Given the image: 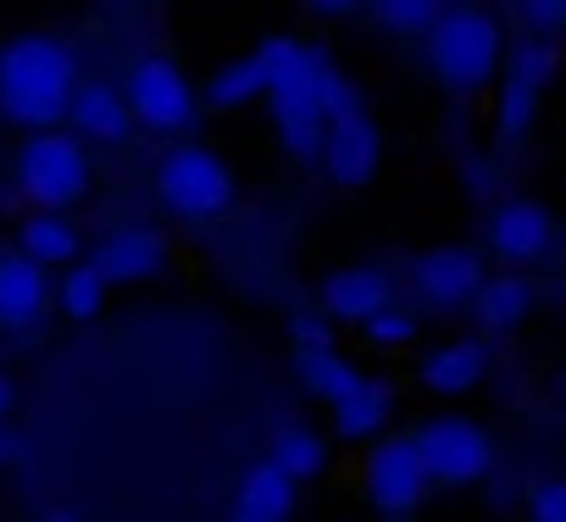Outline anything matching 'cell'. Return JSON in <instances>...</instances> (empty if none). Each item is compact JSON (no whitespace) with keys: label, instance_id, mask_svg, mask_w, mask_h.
Masks as SVG:
<instances>
[{"label":"cell","instance_id":"obj_19","mask_svg":"<svg viewBox=\"0 0 566 522\" xmlns=\"http://www.w3.org/2000/svg\"><path fill=\"white\" fill-rule=\"evenodd\" d=\"M472 317L483 323V328H516L527 312H533V284L527 279H516V273H505V279H483L478 290H472Z\"/></svg>","mask_w":566,"mask_h":522},{"label":"cell","instance_id":"obj_7","mask_svg":"<svg viewBox=\"0 0 566 522\" xmlns=\"http://www.w3.org/2000/svg\"><path fill=\"white\" fill-rule=\"evenodd\" d=\"M123 106H128V117H139L145 128L178 134V128H189V117H195V84L184 79L178 62L145 56V62L128 73V84H123Z\"/></svg>","mask_w":566,"mask_h":522},{"label":"cell","instance_id":"obj_29","mask_svg":"<svg viewBox=\"0 0 566 522\" xmlns=\"http://www.w3.org/2000/svg\"><path fill=\"white\" fill-rule=\"evenodd\" d=\"M522 18L538 29V34H555L566 23V0H522Z\"/></svg>","mask_w":566,"mask_h":522},{"label":"cell","instance_id":"obj_34","mask_svg":"<svg viewBox=\"0 0 566 522\" xmlns=\"http://www.w3.org/2000/svg\"><path fill=\"white\" fill-rule=\"evenodd\" d=\"M7 456H12V439H7V434H0V461H7Z\"/></svg>","mask_w":566,"mask_h":522},{"label":"cell","instance_id":"obj_20","mask_svg":"<svg viewBox=\"0 0 566 522\" xmlns=\"http://www.w3.org/2000/svg\"><path fill=\"white\" fill-rule=\"evenodd\" d=\"M18 250L34 261V268H62V261L78 255V233L62 211H34L23 228H18Z\"/></svg>","mask_w":566,"mask_h":522},{"label":"cell","instance_id":"obj_30","mask_svg":"<svg viewBox=\"0 0 566 522\" xmlns=\"http://www.w3.org/2000/svg\"><path fill=\"white\" fill-rule=\"evenodd\" d=\"M290 334H295V351H334V340H328V328L317 317H295Z\"/></svg>","mask_w":566,"mask_h":522},{"label":"cell","instance_id":"obj_5","mask_svg":"<svg viewBox=\"0 0 566 522\" xmlns=\"http://www.w3.org/2000/svg\"><path fill=\"white\" fill-rule=\"evenodd\" d=\"M18 189L40 206V211H62L73 200L90 195V156L73 134L40 128L23 139L18 150Z\"/></svg>","mask_w":566,"mask_h":522},{"label":"cell","instance_id":"obj_6","mask_svg":"<svg viewBox=\"0 0 566 522\" xmlns=\"http://www.w3.org/2000/svg\"><path fill=\"white\" fill-rule=\"evenodd\" d=\"M411 450H417V461H422V478H428V483H450V489L478 483V478L494 467L489 434H483L478 422H467V417H439V422H428V428L411 439Z\"/></svg>","mask_w":566,"mask_h":522},{"label":"cell","instance_id":"obj_32","mask_svg":"<svg viewBox=\"0 0 566 522\" xmlns=\"http://www.w3.org/2000/svg\"><path fill=\"white\" fill-rule=\"evenodd\" d=\"M12 400H18V389H12V378H0V422L12 417Z\"/></svg>","mask_w":566,"mask_h":522},{"label":"cell","instance_id":"obj_8","mask_svg":"<svg viewBox=\"0 0 566 522\" xmlns=\"http://www.w3.org/2000/svg\"><path fill=\"white\" fill-rule=\"evenodd\" d=\"M317 161L328 167V178H334L339 189H361V184L378 178L384 139H378V123L367 117V106H350V112H339V117L323 123Z\"/></svg>","mask_w":566,"mask_h":522},{"label":"cell","instance_id":"obj_27","mask_svg":"<svg viewBox=\"0 0 566 522\" xmlns=\"http://www.w3.org/2000/svg\"><path fill=\"white\" fill-rule=\"evenodd\" d=\"M367 334L378 345H406V340H417V323L406 312H378V317H367Z\"/></svg>","mask_w":566,"mask_h":522},{"label":"cell","instance_id":"obj_24","mask_svg":"<svg viewBox=\"0 0 566 522\" xmlns=\"http://www.w3.org/2000/svg\"><path fill=\"white\" fill-rule=\"evenodd\" d=\"M323 461H328V450H323V439L312 434V428H283L277 434V445H272V467L290 478V483H301V478H317L323 472Z\"/></svg>","mask_w":566,"mask_h":522},{"label":"cell","instance_id":"obj_1","mask_svg":"<svg viewBox=\"0 0 566 522\" xmlns=\"http://www.w3.org/2000/svg\"><path fill=\"white\" fill-rule=\"evenodd\" d=\"M78 90V56L56 34H23L0 51V117L40 134L67 117Z\"/></svg>","mask_w":566,"mask_h":522},{"label":"cell","instance_id":"obj_16","mask_svg":"<svg viewBox=\"0 0 566 522\" xmlns=\"http://www.w3.org/2000/svg\"><path fill=\"white\" fill-rule=\"evenodd\" d=\"M272 62H277V40H266V45H255L250 56L228 62V67L206 84V106H211V112L250 106L255 95H266V84H272Z\"/></svg>","mask_w":566,"mask_h":522},{"label":"cell","instance_id":"obj_12","mask_svg":"<svg viewBox=\"0 0 566 522\" xmlns=\"http://www.w3.org/2000/svg\"><path fill=\"white\" fill-rule=\"evenodd\" d=\"M45 301H51L45 268H34L23 250L0 255V328H7V334H29L45 317Z\"/></svg>","mask_w":566,"mask_h":522},{"label":"cell","instance_id":"obj_3","mask_svg":"<svg viewBox=\"0 0 566 522\" xmlns=\"http://www.w3.org/2000/svg\"><path fill=\"white\" fill-rule=\"evenodd\" d=\"M317 67L323 56L283 40L277 34V62H272V84H266V101H272V123H277V139L295 161H317V145H323V106H317Z\"/></svg>","mask_w":566,"mask_h":522},{"label":"cell","instance_id":"obj_31","mask_svg":"<svg viewBox=\"0 0 566 522\" xmlns=\"http://www.w3.org/2000/svg\"><path fill=\"white\" fill-rule=\"evenodd\" d=\"M317 12H328V18H345V12H356V7H367V0H312Z\"/></svg>","mask_w":566,"mask_h":522},{"label":"cell","instance_id":"obj_2","mask_svg":"<svg viewBox=\"0 0 566 522\" xmlns=\"http://www.w3.org/2000/svg\"><path fill=\"white\" fill-rule=\"evenodd\" d=\"M422 56H428V73L455 90V95H472L494 79L500 56H505V40H500V23L478 7H461V12H439V23L422 34Z\"/></svg>","mask_w":566,"mask_h":522},{"label":"cell","instance_id":"obj_22","mask_svg":"<svg viewBox=\"0 0 566 522\" xmlns=\"http://www.w3.org/2000/svg\"><path fill=\"white\" fill-rule=\"evenodd\" d=\"M295 367H301V384H306L317 400H328V406H339V400L361 384V373H356L339 351H301Z\"/></svg>","mask_w":566,"mask_h":522},{"label":"cell","instance_id":"obj_15","mask_svg":"<svg viewBox=\"0 0 566 522\" xmlns=\"http://www.w3.org/2000/svg\"><path fill=\"white\" fill-rule=\"evenodd\" d=\"M389 295H395V284H389V273H378V268H339V273L323 284L328 317H345V323H367V317L389 312Z\"/></svg>","mask_w":566,"mask_h":522},{"label":"cell","instance_id":"obj_21","mask_svg":"<svg viewBox=\"0 0 566 522\" xmlns=\"http://www.w3.org/2000/svg\"><path fill=\"white\" fill-rule=\"evenodd\" d=\"M389 406H395V389L378 384V378H361V384L334 406V428H339V439H367V434H378V428L389 422Z\"/></svg>","mask_w":566,"mask_h":522},{"label":"cell","instance_id":"obj_11","mask_svg":"<svg viewBox=\"0 0 566 522\" xmlns=\"http://www.w3.org/2000/svg\"><path fill=\"white\" fill-rule=\"evenodd\" d=\"M90 268L106 279V284H145L167 268V239L156 228H117L95 255Z\"/></svg>","mask_w":566,"mask_h":522},{"label":"cell","instance_id":"obj_9","mask_svg":"<svg viewBox=\"0 0 566 522\" xmlns=\"http://www.w3.org/2000/svg\"><path fill=\"white\" fill-rule=\"evenodd\" d=\"M411 279H417V295L433 301V306H467L472 290L483 284V255L467 250V244H439V250H422L411 261Z\"/></svg>","mask_w":566,"mask_h":522},{"label":"cell","instance_id":"obj_17","mask_svg":"<svg viewBox=\"0 0 566 522\" xmlns=\"http://www.w3.org/2000/svg\"><path fill=\"white\" fill-rule=\"evenodd\" d=\"M295 511V483L283 478L272 461H255L239 483V505H233V522H290Z\"/></svg>","mask_w":566,"mask_h":522},{"label":"cell","instance_id":"obj_10","mask_svg":"<svg viewBox=\"0 0 566 522\" xmlns=\"http://www.w3.org/2000/svg\"><path fill=\"white\" fill-rule=\"evenodd\" d=\"M367 489H373L378 511H389V516L417 511L428 478H422V461H417L411 439H389V445L373 450V461H367Z\"/></svg>","mask_w":566,"mask_h":522},{"label":"cell","instance_id":"obj_4","mask_svg":"<svg viewBox=\"0 0 566 522\" xmlns=\"http://www.w3.org/2000/svg\"><path fill=\"white\" fill-rule=\"evenodd\" d=\"M156 200L172 211V217H189V222H206V217H222L233 206V173L217 150L206 145H178L161 156L156 167Z\"/></svg>","mask_w":566,"mask_h":522},{"label":"cell","instance_id":"obj_23","mask_svg":"<svg viewBox=\"0 0 566 522\" xmlns=\"http://www.w3.org/2000/svg\"><path fill=\"white\" fill-rule=\"evenodd\" d=\"M538 95H544L538 79H527V73H516V67L505 73V90H500V139H505V145H516V139L533 128Z\"/></svg>","mask_w":566,"mask_h":522},{"label":"cell","instance_id":"obj_25","mask_svg":"<svg viewBox=\"0 0 566 522\" xmlns=\"http://www.w3.org/2000/svg\"><path fill=\"white\" fill-rule=\"evenodd\" d=\"M106 279L90 268V261H84V268H67V279H62V312L73 317V323H95L101 312H106Z\"/></svg>","mask_w":566,"mask_h":522},{"label":"cell","instance_id":"obj_14","mask_svg":"<svg viewBox=\"0 0 566 522\" xmlns=\"http://www.w3.org/2000/svg\"><path fill=\"white\" fill-rule=\"evenodd\" d=\"M67 117H73L78 134L106 139V145H117V139L134 134V117H128V106H123V90L106 84V79H84V84L73 90V101H67Z\"/></svg>","mask_w":566,"mask_h":522},{"label":"cell","instance_id":"obj_33","mask_svg":"<svg viewBox=\"0 0 566 522\" xmlns=\"http://www.w3.org/2000/svg\"><path fill=\"white\" fill-rule=\"evenodd\" d=\"M45 522H78L73 511H45Z\"/></svg>","mask_w":566,"mask_h":522},{"label":"cell","instance_id":"obj_13","mask_svg":"<svg viewBox=\"0 0 566 522\" xmlns=\"http://www.w3.org/2000/svg\"><path fill=\"white\" fill-rule=\"evenodd\" d=\"M555 239V222L538 200H505L489 222V244L500 261H538Z\"/></svg>","mask_w":566,"mask_h":522},{"label":"cell","instance_id":"obj_28","mask_svg":"<svg viewBox=\"0 0 566 522\" xmlns=\"http://www.w3.org/2000/svg\"><path fill=\"white\" fill-rule=\"evenodd\" d=\"M533 522H566V483L560 478H544L533 489Z\"/></svg>","mask_w":566,"mask_h":522},{"label":"cell","instance_id":"obj_18","mask_svg":"<svg viewBox=\"0 0 566 522\" xmlns=\"http://www.w3.org/2000/svg\"><path fill=\"white\" fill-rule=\"evenodd\" d=\"M483 373H489V351L478 340H455V345H444L422 362V384L433 395H467V389L483 384Z\"/></svg>","mask_w":566,"mask_h":522},{"label":"cell","instance_id":"obj_26","mask_svg":"<svg viewBox=\"0 0 566 522\" xmlns=\"http://www.w3.org/2000/svg\"><path fill=\"white\" fill-rule=\"evenodd\" d=\"M367 7H373L378 29H389V34H428L444 12V0H367Z\"/></svg>","mask_w":566,"mask_h":522}]
</instances>
